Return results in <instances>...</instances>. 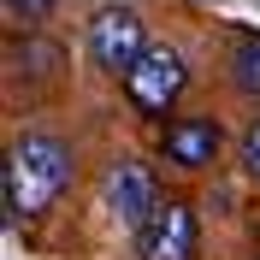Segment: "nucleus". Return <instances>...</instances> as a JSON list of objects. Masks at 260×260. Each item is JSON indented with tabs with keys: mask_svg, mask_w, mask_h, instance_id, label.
<instances>
[{
	"mask_svg": "<svg viewBox=\"0 0 260 260\" xmlns=\"http://www.w3.org/2000/svg\"><path fill=\"white\" fill-rule=\"evenodd\" d=\"M154 207H160V183H154V172L142 160H113L107 166V178H101V213L113 225L136 231Z\"/></svg>",
	"mask_w": 260,
	"mask_h": 260,
	"instance_id": "5",
	"label": "nucleus"
},
{
	"mask_svg": "<svg viewBox=\"0 0 260 260\" xmlns=\"http://www.w3.org/2000/svg\"><path fill=\"white\" fill-rule=\"evenodd\" d=\"M12 59H30V65H24L30 77H53V65H59V48H53V42H24V48H12Z\"/></svg>",
	"mask_w": 260,
	"mask_h": 260,
	"instance_id": "8",
	"label": "nucleus"
},
{
	"mask_svg": "<svg viewBox=\"0 0 260 260\" xmlns=\"http://www.w3.org/2000/svg\"><path fill=\"white\" fill-rule=\"evenodd\" d=\"M183 89H189V59H183V48H172V42H148V53L124 71L130 107L148 113V118H166L183 101Z\"/></svg>",
	"mask_w": 260,
	"mask_h": 260,
	"instance_id": "2",
	"label": "nucleus"
},
{
	"mask_svg": "<svg viewBox=\"0 0 260 260\" xmlns=\"http://www.w3.org/2000/svg\"><path fill=\"white\" fill-rule=\"evenodd\" d=\"M130 237H136V260H195V248H201V219H195L189 201L166 195Z\"/></svg>",
	"mask_w": 260,
	"mask_h": 260,
	"instance_id": "4",
	"label": "nucleus"
},
{
	"mask_svg": "<svg viewBox=\"0 0 260 260\" xmlns=\"http://www.w3.org/2000/svg\"><path fill=\"white\" fill-rule=\"evenodd\" d=\"M231 83H237V95L260 101V36H243L231 48Z\"/></svg>",
	"mask_w": 260,
	"mask_h": 260,
	"instance_id": "7",
	"label": "nucleus"
},
{
	"mask_svg": "<svg viewBox=\"0 0 260 260\" xmlns=\"http://www.w3.org/2000/svg\"><path fill=\"white\" fill-rule=\"evenodd\" d=\"M53 6H59V0H6V18H12V24H42Z\"/></svg>",
	"mask_w": 260,
	"mask_h": 260,
	"instance_id": "10",
	"label": "nucleus"
},
{
	"mask_svg": "<svg viewBox=\"0 0 260 260\" xmlns=\"http://www.w3.org/2000/svg\"><path fill=\"white\" fill-rule=\"evenodd\" d=\"M160 154L178 166V172H207V166L225 154V130L213 124V118H195V113L166 118V130H160Z\"/></svg>",
	"mask_w": 260,
	"mask_h": 260,
	"instance_id": "6",
	"label": "nucleus"
},
{
	"mask_svg": "<svg viewBox=\"0 0 260 260\" xmlns=\"http://www.w3.org/2000/svg\"><path fill=\"white\" fill-rule=\"evenodd\" d=\"M71 172H77V154H71L65 136H53V130H24L12 148H6V219H12V225L18 219H42V213L65 195Z\"/></svg>",
	"mask_w": 260,
	"mask_h": 260,
	"instance_id": "1",
	"label": "nucleus"
},
{
	"mask_svg": "<svg viewBox=\"0 0 260 260\" xmlns=\"http://www.w3.org/2000/svg\"><path fill=\"white\" fill-rule=\"evenodd\" d=\"M237 160H243V172L260 183V113L243 124V136H237Z\"/></svg>",
	"mask_w": 260,
	"mask_h": 260,
	"instance_id": "9",
	"label": "nucleus"
},
{
	"mask_svg": "<svg viewBox=\"0 0 260 260\" xmlns=\"http://www.w3.org/2000/svg\"><path fill=\"white\" fill-rule=\"evenodd\" d=\"M83 53L95 71L107 77H124L130 65L148 53V36H142V18L130 12V6H107V12L89 18V30H83Z\"/></svg>",
	"mask_w": 260,
	"mask_h": 260,
	"instance_id": "3",
	"label": "nucleus"
}]
</instances>
